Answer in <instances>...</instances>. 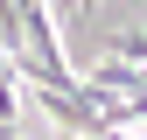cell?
I'll list each match as a JSON object with an SVG mask.
<instances>
[{"label": "cell", "instance_id": "obj_1", "mask_svg": "<svg viewBox=\"0 0 147 140\" xmlns=\"http://www.w3.org/2000/svg\"><path fill=\"white\" fill-rule=\"evenodd\" d=\"M0 140H21V133H14V126H0Z\"/></svg>", "mask_w": 147, "mask_h": 140}]
</instances>
